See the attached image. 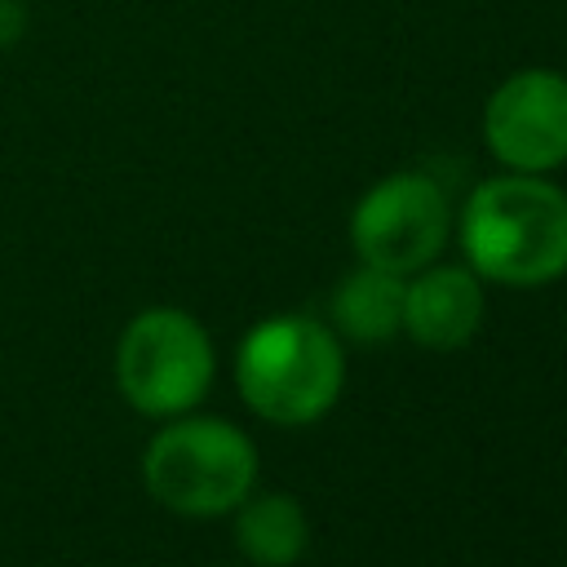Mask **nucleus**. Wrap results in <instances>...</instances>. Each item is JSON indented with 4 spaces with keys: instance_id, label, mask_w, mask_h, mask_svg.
Wrapping results in <instances>:
<instances>
[{
    "instance_id": "obj_6",
    "label": "nucleus",
    "mask_w": 567,
    "mask_h": 567,
    "mask_svg": "<svg viewBox=\"0 0 567 567\" xmlns=\"http://www.w3.org/2000/svg\"><path fill=\"white\" fill-rule=\"evenodd\" d=\"M483 142L509 173L567 164V75L527 66L501 80L483 106Z\"/></svg>"
},
{
    "instance_id": "obj_8",
    "label": "nucleus",
    "mask_w": 567,
    "mask_h": 567,
    "mask_svg": "<svg viewBox=\"0 0 567 567\" xmlns=\"http://www.w3.org/2000/svg\"><path fill=\"white\" fill-rule=\"evenodd\" d=\"M235 518V545L248 563L257 567H292L306 545H310V523L301 514V505L284 492H266V496H244Z\"/></svg>"
},
{
    "instance_id": "obj_7",
    "label": "nucleus",
    "mask_w": 567,
    "mask_h": 567,
    "mask_svg": "<svg viewBox=\"0 0 567 567\" xmlns=\"http://www.w3.org/2000/svg\"><path fill=\"white\" fill-rule=\"evenodd\" d=\"M483 323V284L470 266L416 270L403 284V332L425 350H456Z\"/></svg>"
},
{
    "instance_id": "obj_1",
    "label": "nucleus",
    "mask_w": 567,
    "mask_h": 567,
    "mask_svg": "<svg viewBox=\"0 0 567 567\" xmlns=\"http://www.w3.org/2000/svg\"><path fill=\"white\" fill-rule=\"evenodd\" d=\"M461 248L478 279L540 288L567 270V190L540 173L487 177L461 208Z\"/></svg>"
},
{
    "instance_id": "obj_5",
    "label": "nucleus",
    "mask_w": 567,
    "mask_h": 567,
    "mask_svg": "<svg viewBox=\"0 0 567 567\" xmlns=\"http://www.w3.org/2000/svg\"><path fill=\"white\" fill-rule=\"evenodd\" d=\"M452 230L447 195L425 173H390L381 177L350 217V244L363 266L390 270V275H416L425 270Z\"/></svg>"
},
{
    "instance_id": "obj_9",
    "label": "nucleus",
    "mask_w": 567,
    "mask_h": 567,
    "mask_svg": "<svg viewBox=\"0 0 567 567\" xmlns=\"http://www.w3.org/2000/svg\"><path fill=\"white\" fill-rule=\"evenodd\" d=\"M332 323L350 341H390L403 328V275L359 266L332 292Z\"/></svg>"
},
{
    "instance_id": "obj_2",
    "label": "nucleus",
    "mask_w": 567,
    "mask_h": 567,
    "mask_svg": "<svg viewBox=\"0 0 567 567\" xmlns=\"http://www.w3.org/2000/svg\"><path fill=\"white\" fill-rule=\"evenodd\" d=\"M235 381L257 416L275 425H310L337 403L346 354L323 323L306 315H275L244 337Z\"/></svg>"
},
{
    "instance_id": "obj_4",
    "label": "nucleus",
    "mask_w": 567,
    "mask_h": 567,
    "mask_svg": "<svg viewBox=\"0 0 567 567\" xmlns=\"http://www.w3.org/2000/svg\"><path fill=\"white\" fill-rule=\"evenodd\" d=\"M213 381V341L177 306L142 310L115 346V385L146 416L190 412Z\"/></svg>"
},
{
    "instance_id": "obj_3",
    "label": "nucleus",
    "mask_w": 567,
    "mask_h": 567,
    "mask_svg": "<svg viewBox=\"0 0 567 567\" xmlns=\"http://www.w3.org/2000/svg\"><path fill=\"white\" fill-rule=\"evenodd\" d=\"M146 492L186 518H213L235 509L257 483L252 439L217 416H186L164 425L142 456Z\"/></svg>"
},
{
    "instance_id": "obj_10",
    "label": "nucleus",
    "mask_w": 567,
    "mask_h": 567,
    "mask_svg": "<svg viewBox=\"0 0 567 567\" xmlns=\"http://www.w3.org/2000/svg\"><path fill=\"white\" fill-rule=\"evenodd\" d=\"M22 4H13V0H0V44H9L13 35H22Z\"/></svg>"
}]
</instances>
